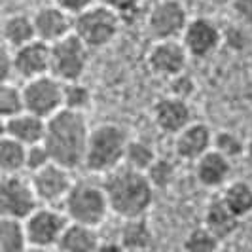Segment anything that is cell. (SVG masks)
I'll return each instance as SVG.
<instances>
[{
	"label": "cell",
	"mask_w": 252,
	"mask_h": 252,
	"mask_svg": "<svg viewBox=\"0 0 252 252\" xmlns=\"http://www.w3.org/2000/svg\"><path fill=\"white\" fill-rule=\"evenodd\" d=\"M215 133L203 122H191L175 137V154L178 159L195 163L207 152L213 150Z\"/></svg>",
	"instance_id": "2e32d148"
},
{
	"label": "cell",
	"mask_w": 252,
	"mask_h": 252,
	"mask_svg": "<svg viewBox=\"0 0 252 252\" xmlns=\"http://www.w3.org/2000/svg\"><path fill=\"white\" fill-rule=\"evenodd\" d=\"M156 159H158V154L154 150V146L148 144L146 140H129V146H127L126 152V161H124L126 167H131V169L140 171V173H146Z\"/></svg>",
	"instance_id": "83f0119b"
},
{
	"label": "cell",
	"mask_w": 252,
	"mask_h": 252,
	"mask_svg": "<svg viewBox=\"0 0 252 252\" xmlns=\"http://www.w3.org/2000/svg\"><path fill=\"white\" fill-rule=\"evenodd\" d=\"M188 23V10L178 0H158L146 13V31L154 42L180 40Z\"/></svg>",
	"instance_id": "9c48e42d"
},
{
	"label": "cell",
	"mask_w": 252,
	"mask_h": 252,
	"mask_svg": "<svg viewBox=\"0 0 252 252\" xmlns=\"http://www.w3.org/2000/svg\"><path fill=\"white\" fill-rule=\"evenodd\" d=\"M129 135L122 126L106 122L91 127L84 167L95 175H108L126 161Z\"/></svg>",
	"instance_id": "3957f363"
},
{
	"label": "cell",
	"mask_w": 252,
	"mask_h": 252,
	"mask_svg": "<svg viewBox=\"0 0 252 252\" xmlns=\"http://www.w3.org/2000/svg\"><path fill=\"white\" fill-rule=\"evenodd\" d=\"M245 159H247V163L249 167L252 169V139L247 142V152H245Z\"/></svg>",
	"instance_id": "b9f144b4"
},
{
	"label": "cell",
	"mask_w": 252,
	"mask_h": 252,
	"mask_svg": "<svg viewBox=\"0 0 252 252\" xmlns=\"http://www.w3.org/2000/svg\"><path fill=\"white\" fill-rule=\"evenodd\" d=\"M46 127L48 122L38 118L31 112H23L15 118L10 120H4L2 122V133L10 139L17 140L21 144L29 146H34V144H42L46 139Z\"/></svg>",
	"instance_id": "ac0fdd59"
},
{
	"label": "cell",
	"mask_w": 252,
	"mask_h": 252,
	"mask_svg": "<svg viewBox=\"0 0 252 252\" xmlns=\"http://www.w3.org/2000/svg\"><path fill=\"white\" fill-rule=\"evenodd\" d=\"M126 2H127V0H99V4H101V6L112 8V10H118V8H122Z\"/></svg>",
	"instance_id": "60d3db41"
},
{
	"label": "cell",
	"mask_w": 252,
	"mask_h": 252,
	"mask_svg": "<svg viewBox=\"0 0 252 252\" xmlns=\"http://www.w3.org/2000/svg\"><path fill=\"white\" fill-rule=\"evenodd\" d=\"M23 97L27 112L48 122L64 108V84L51 74L40 76L25 82Z\"/></svg>",
	"instance_id": "ba28073f"
},
{
	"label": "cell",
	"mask_w": 252,
	"mask_h": 252,
	"mask_svg": "<svg viewBox=\"0 0 252 252\" xmlns=\"http://www.w3.org/2000/svg\"><path fill=\"white\" fill-rule=\"evenodd\" d=\"M213 150L220 152L222 156H226L227 159H233V158L245 156V152H247V142L241 139L237 133L222 129V131H216L215 133Z\"/></svg>",
	"instance_id": "f546056e"
},
{
	"label": "cell",
	"mask_w": 252,
	"mask_h": 252,
	"mask_svg": "<svg viewBox=\"0 0 252 252\" xmlns=\"http://www.w3.org/2000/svg\"><path fill=\"white\" fill-rule=\"evenodd\" d=\"M231 177V159L220 152L211 150L195 161V178L205 188H220L226 186Z\"/></svg>",
	"instance_id": "d6986e66"
},
{
	"label": "cell",
	"mask_w": 252,
	"mask_h": 252,
	"mask_svg": "<svg viewBox=\"0 0 252 252\" xmlns=\"http://www.w3.org/2000/svg\"><path fill=\"white\" fill-rule=\"evenodd\" d=\"M34 2H38L40 6H42V4H48V0H34ZM51 2H53V0H51Z\"/></svg>",
	"instance_id": "f6af8a7d"
},
{
	"label": "cell",
	"mask_w": 252,
	"mask_h": 252,
	"mask_svg": "<svg viewBox=\"0 0 252 252\" xmlns=\"http://www.w3.org/2000/svg\"><path fill=\"white\" fill-rule=\"evenodd\" d=\"M140 4H142V2H139V0H127L122 8L116 10L124 25H133V23L139 19V15L142 13V6H140Z\"/></svg>",
	"instance_id": "74e56055"
},
{
	"label": "cell",
	"mask_w": 252,
	"mask_h": 252,
	"mask_svg": "<svg viewBox=\"0 0 252 252\" xmlns=\"http://www.w3.org/2000/svg\"><path fill=\"white\" fill-rule=\"evenodd\" d=\"M31 182L34 186L40 203H44L48 207L64 203L66 195L70 193V189L74 186V182L70 178V171L57 163L46 165L44 169L32 173Z\"/></svg>",
	"instance_id": "4fadbf2b"
},
{
	"label": "cell",
	"mask_w": 252,
	"mask_h": 252,
	"mask_svg": "<svg viewBox=\"0 0 252 252\" xmlns=\"http://www.w3.org/2000/svg\"><path fill=\"white\" fill-rule=\"evenodd\" d=\"M91 89L80 82H68L64 84V108L72 112H86L91 104Z\"/></svg>",
	"instance_id": "4dcf8cb0"
},
{
	"label": "cell",
	"mask_w": 252,
	"mask_h": 252,
	"mask_svg": "<svg viewBox=\"0 0 252 252\" xmlns=\"http://www.w3.org/2000/svg\"><path fill=\"white\" fill-rule=\"evenodd\" d=\"M222 241L216 237L215 233H211L205 226L193 227L189 229L188 235L184 237V252H218Z\"/></svg>",
	"instance_id": "f1b7e54d"
},
{
	"label": "cell",
	"mask_w": 252,
	"mask_h": 252,
	"mask_svg": "<svg viewBox=\"0 0 252 252\" xmlns=\"http://www.w3.org/2000/svg\"><path fill=\"white\" fill-rule=\"evenodd\" d=\"M29 245L25 224L21 220H0V252H25Z\"/></svg>",
	"instance_id": "484cf974"
},
{
	"label": "cell",
	"mask_w": 252,
	"mask_h": 252,
	"mask_svg": "<svg viewBox=\"0 0 252 252\" xmlns=\"http://www.w3.org/2000/svg\"><path fill=\"white\" fill-rule=\"evenodd\" d=\"M189 53L186 51L182 40H163L154 42L146 55V64L152 74L161 78H175L186 72Z\"/></svg>",
	"instance_id": "7c38bea8"
},
{
	"label": "cell",
	"mask_w": 252,
	"mask_h": 252,
	"mask_svg": "<svg viewBox=\"0 0 252 252\" xmlns=\"http://www.w3.org/2000/svg\"><path fill=\"white\" fill-rule=\"evenodd\" d=\"M120 243L124 245L127 252H144L148 251L154 243L150 224L146 218H131L120 229Z\"/></svg>",
	"instance_id": "603a6c76"
},
{
	"label": "cell",
	"mask_w": 252,
	"mask_h": 252,
	"mask_svg": "<svg viewBox=\"0 0 252 252\" xmlns=\"http://www.w3.org/2000/svg\"><path fill=\"white\" fill-rule=\"evenodd\" d=\"M152 118L161 133L177 137L182 129H186L191 124V108L188 101L167 95L156 101L152 108Z\"/></svg>",
	"instance_id": "e0dca14e"
},
{
	"label": "cell",
	"mask_w": 252,
	"mask_h": 252,
	"mask_svg": "<svg viewBox=\"0 0 252 252\" xmlns=\"http://www.w3.org/2000/svg\"><path fill=\"white\" fill-rule=\"evenodd\" d=\"M101 245L95 227L70 222L64 229L57 249L61 252H97Z\"/></svg>",
	"instance_id": "7402d4cb"
},
{
	"label": "cell",
	"mask_w": 252,
	"mask_h": 252,
	"mask_svg": "<svg viewBox=\"0 0 252 252\" xmlns=\"http://www.w3.org/2000/svg\"><path fill=\"white\" fill-rule=\"evenodd\" d=\"M40 207L31 178L21 175H2L0 180V215L25 222Z\"/></svg>",
	"instance_id": "8992f818"
},
{
	"label": "cell",
	"mask_w": 252,
	"mask_h": 252,
	"mask_svg": "<svg viewBox=\"0 0 252 252\" xmlns=\"http://www.w3.org/2000/svg\"><path fill=\"white\" fill-rule=\"evenodd\" d=\"M139 2H142V0H139Z\"/></svg>",
	"instance_id": "7dc6e473"
},
{
	"label": "cell",
	"mask_w": 252,
	"mask_h": 252,
	"mask_svg": "<svg viewBox=\"0 0 252 252\" xmlns=\"http://www.w3.org/2000/svg\"><path fill=\"white\" fill-rule=\"evenodd\" d=\"M247 27H229L227 32H224V42L231 50H243L249 44V34H247Z\"/></svg>",
	"instance_id": "e575fe53"
},
{
	"label": "cell",
	"mask_w": 252,
	"mask_h": 252,
	"mask_svg": "<svg viewBox=\"0 0 252 252\" xmlns=\"http://www.w3.org/2000/svg\"><path fill=\"white\" fill-rule=\"evenodd\" d=\"M63 209L70 222L95 229L106 220L108 213H112L102 184H95L89 180L74 182L63 203Z\"/></svg>",
	"instance_id": "277c9868"
},
{
	"label": "cell",
	"mask_w": 252,
	"mask_h": 252,
	"mask_svg": "<svg viewBox=\"0 0 252 252\" xmlns=\"http://www.w3.org/2000/svg\"><path fill=\"white\" fill-rule=\"evenodd\" d=\"M61 10H64L66 13H70L72 17L80 15V13L88 12L89 8L97 6L99 0H53Z\"/></svg>",
	"instance_id": "8d00e7d4"
},
{
	"label": "cell",
	"mask_w": 252,
	"mask_h": 252,
	"mask_svg": "<svg viewBox=\"0 0 252 252\" xmlns=\"http://www.w3.org/2000/svg\"><path fill=\"white\" fill-rule=\"evenodd\" d=\"M23 224L27 229L29 245L51 251L57 249L70 220L64 213H59L57 209L46 205V207H38Z\"/></svg>",
	"instance_id": "30bf717a"
},
{
	"label": "cell",
	"mask_w": 252,
	"mask_h": 252,
	"mask_svg": "<svg viewBox=\"0 0 252 252\" xmlns=\"http://www.w3.org/2000/svg\"><path fill=\"white\" fill-rule=\"evenodd\" d=\"M180 40L189 53V57L207 59L213 53H216L218 48L224 44V32L209 17H193V19H189Z\"/></svg>",
	"instance_id": "8fae6325"
},
{
	"label": "cell",
	"mask_w": 252,
	"mask_h": 252,
	"mask_svg": "<svg viewBox=\"0 0 252 252\" xmlns=\"http://www.w3.org/2000/svg\"><path fill=\"white\" fill-rule=\"evenodd\" d=\"M89 135L91 127L86 120V114L63 108L48 120L44 146L50 152L53 163L72 171L86 161Z\"/></svg>",
	"instance_id": "6da1fadb"
},
{
	"label": "cell",
	"mask_w": 252,
	"mask_h": 252,
	"mask_svg": "<svg viewBox=\"0 0 252 252\" xmlns=\"http://www.w3.org/2000/svg\"><path fill=\"white\" fill-rule=\"evenodd\" d=\"M122 25L116 10L97 4L74 17V34L89 50H101L116 40Z\"/></svg>",
	"instance_id": "5b68a950"
},
{
	"label": "cell",
	"mask_w": 252,
	"mask_h": 252,
	"mask_svg": "<svg viewBox=\"0 0 252 252\" xmlns=\"http://www.w3.org/2000/svg\"><path fill=\"white\" fill-rule=\"evenodd\" d=\"M50 252H61L59 249H53V251H50Z\"/></svg>",
	"instance_id": "bcb514c9"
},
{
	"label": "cell",
	"mask_w": 252,
	"mask_h": 252,
	"mask_svg": "<svg viewBox=\"0 0 252 252\" xmlns=\"http://www.w3.org/2000/svg\"><path fill=\"white\" fill-rule=\"evenodd\" d=\"M218 252H237V251H233V249H220Z\"/></svg>",
	"instance_id": "ee69618b"
},
{
	"label": "cell",
	"mask_w": 252,
	"mask_h": 252,
	"mask_svg": "<svg viewBox=\"0 0 252 252\" xmlns=\"http://www.w3.org/2000/svg\"><path fill=\"white\" fill-rule=\"evenodd\" d=\"M89 51L91 50L74 32L51 44V76H55L63 84L80 82L88 70Z\"/></svg>",
	"instance_id": "52a82bcc"
},
{
	"label": "cell",
	"mask_w": 252,
	"mask_h": 252,
	"mask_svg": "<svg viewBox=\"0 0 252 252\" xmlns=\"http://www.w3.org/2000/svg\"><path fill=\"white\" fill-rule=\"evenodd\" d=\"M102 188L108 197L110 211L124 220L142 218L154 203L156 189L150 184L146 173L135 171L126 165L104 175Z\"/></svg>",
	"instance_id": "7a4b0ae2"
},
{
	"label": "cell",
	"mask_w": 252,
	"mask_h": 252,
	"mask_svg": "<svg viewBox=\"0 0 252 252\" xmlns=\"http://www.w3.org/2000/svg\"><path fill=\"white\" fill-rule=\"evenodd\" d=\"M239 222L241 218L229 211V207L224 203L222 197H216L213 201H209L207 209H205L203 226L207 227L211 233H215L220 241L229 239L237 231Z\"/></svg>",
	"instance_id": "ffe728a7"
},
{
	"label": "cell",
	"mask_w": 252,
	"mask_h": 252,
	"mask_svg": "<svg viewBox=\"0 0 252 252\" xmlns=\"http://www.w3.org/2000/svg\"><path fill=\"white\" fill-rule=\"evenodd\" d=\"M220 197L229 207V211L239 218H245L252 213V186L245 180L229 182Z\"/></svg>",
	"instance_id": "d4e9b609"
},
{
	"label": "cell",
	"mask_w": 252,
	"mask_h": 252,
	"mask_svg": "<svg viewBox=\"0 0 252 252\" xmlns=\"http://www.w3.org/2000/svg\"><path fill=\"white\" fill-rule=\"evenodd\" d=\"M2 38H4V46L12 50H17L32 40H38L32 15H27V13L8 15L2 25Z\"/></svg>",
	"instance_id": "44dd1931"
},
{
	"label": "cell",
	"mask_w": 252,
	"mask_h": 252,
	"mask_svg": "<svg viewBox=\"0 0 252 252\" xmlns=\"http://www.w3.org/2000/svg\"><path fill=\"white\" fill-rule=\"evenodd\" d=\"M193 91H195V82L186 72H182V74H178L169 80V95L171 97L188 101L189 97L193 95Z\"/></svg>",
	"instance_id": "836d02e7"
},
{
	"label": "cell",
	"mask_w": 252,
	"mask_h": 252,
	"mask_svg": "<svg viewBox=\"0 0 252 252\" xmlns=\"http://www.w3.org/2000/svg\"><path fill=\"white\" fill-rule=\"evenodd\" d=\"M32 21L36 38L50 46L74 32V17L61 10L55 2L38 6V10L32 13Z\"/></svg>",
	"instance_id": "5bb4252c"
},
{
	"label": "cell",
	"mask_w": 252,
	"mask_h": 252,
	"mask_svg": "<svg viewBox=\"0 0 252 252\" xmlns=\"http://www.w3.org/2000/svg\"><path fill=\"white\" fill-rule=\"evenodd\" d=\"M23 112H27L23 88L15 86L13 82L0 84V118H2V122L15 118Z\"/></svg>",
	"instance_id": "4316f807"
},
{
	"label": "cell",
	"mask_w": 252,
	"mask_h": 252,
	"mask_svg": "<svg viewBox=\"0 0 252 252\" xmlns=\"http://www.w3.org/2000/svg\"><path fill=\"white\" fill-rule=\"evenodd\" d=\"M97 252H127V251L124 249L122 243H114V241H110V243H101L99 249H97Z\"/></svg>",
	"instance_id": "ab89813d"
},
{
	"label": "cell",
	"mask_w": 252,
	"mask_h": 252,
	"mask_svg": "<svg viewBox=\"0 0 252 252\" xmlns=\"http://www.w3.org/2000/svg\"><path fill=\"white\" fill-rule=\"evenodd\" d=\"M15 76V63H13V51L12 48L4 46L0 51V84L12 82Z\"/></svg>",
	"instance_id": "d590c367"
},
{
	"label": "cell",
	"mask_w": 252,
	"mask_h": 252,
	"mask_svg": "<svg viewBox=\"0 0 252 252\" xmlns=\"http://www.w3.org/2000/svg\"><path fill=\"white\" fill-rule=\"evenodd\" d=\"M146 177L154 189H165L173 186V182L177 178V167L173 165V161H169L165 158H158L154 165L146 171Z\"/></svg>",
	"instance_id": "1f68e13d"
},
{
	"label": "cell",
	"mask_w": 252,
	"mask_h": 252,
	"mask_svg": "<svg viewBox=\"0 0 252 252\" xmlns=\"http://www.w3.org/2000/svg\"><path fill=\"white\" fill-rule=\"evenodd\" d=\"M13 51L15 76L25 82L51 74V46L42 40H32Z\"/></svg>",
	"instance_id": "9a60e30c"
},
{
	"label": "cell",
	"mask_w": 252,
	"mask_h": 252,
	"mask_svg": "<svg viewBox=\"0 0 252 252\" xmlns=\"http://www.w3.org/2000/svg\"><path fill=\"white\" fill-rule=\"evenodd\" d=\"M25 252H50V251H48V249H42V247H32V245H31Z\"/></svg>",
	"instance_id": "7bdbcfd3"
},
{
	"label": "cell",
	"mask_w": 252,
	"mask_h": 252,
	"mask_svg": "<svg viewBox=\"0 0 252 252\" xmlns=\"http://www.w3.org/2000/svg\"><path fill=\"white\" fill-rule=\"evenodd\" d=\"M231 8L239 17L241 25L252 31V0H231Z\"/></svg>",
	"instance_id": "f35d334b"
},
{
	"label": "cell",
	"mask_w": 252,
	"mask_h": 252,
	"mask_svg": "<svg viewBox=\"0 0 252 252\" xmlns=\"http://www.w3.org/2000/svg\"><path fill=\"white\" fill-rule=\"evenodd\" d=\"M27 169V146L2 135L0 139V171L2 175H19Z\"/></svg>",
	"instance_id": "cb8c5ba5"
},
{
	"label": "cell",
	"mask_w": 252,
	"mask_h": 252,
	"mask_svg": "<svg viewBox=\"0 0 252 252\" xmlns=\"http://www.w3.org/2000/svg\"><path fill=\"white\" fill-rule=\"evenodd\" d=\"M50 163H53V161H51L50 152L44 146V142L27 148V171H31V175L40 171V169H44L46 165Z\"/></svg>",
	"instance_id": "d6a6232c"
}]
</instances>
